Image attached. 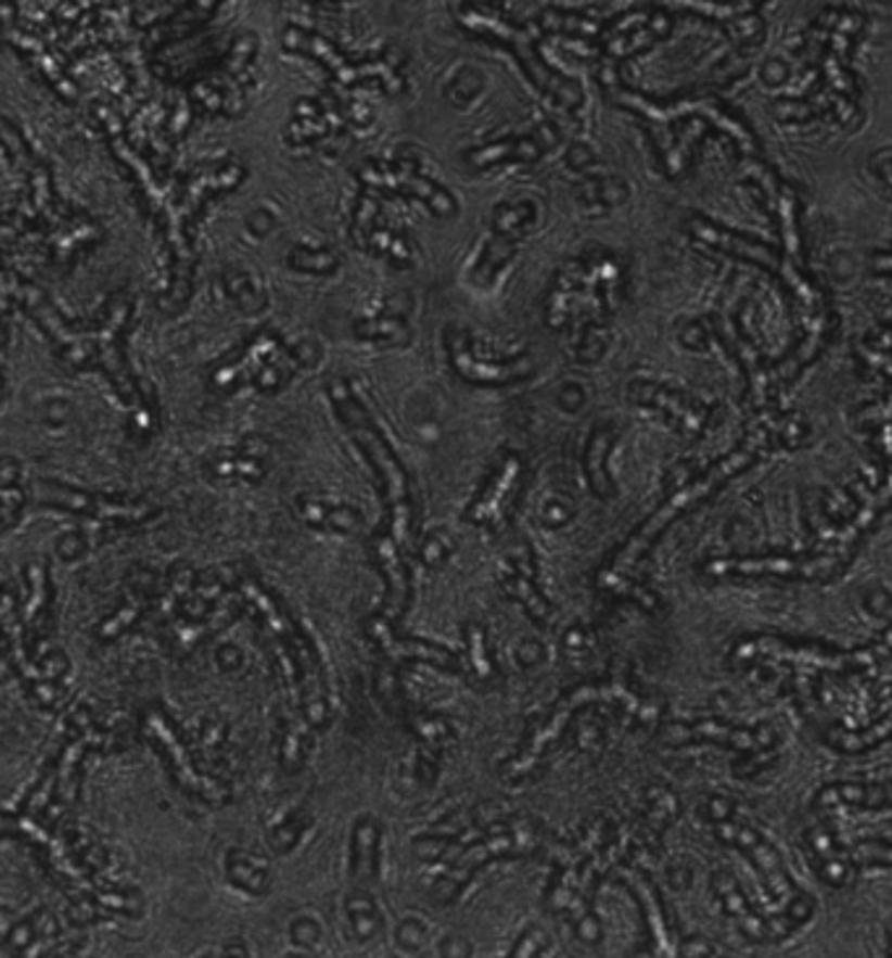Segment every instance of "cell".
Here are the masks:
<instances>
[{"instance_id":"6da1fadb","label":"cell","mask_w":892,"mask_h":958,"mask_svg":"<svg viewBox=\"0 0 892 958\" xmlns=\"http://www.w3.org/2000/svg\"><path fill=\"white\" fill-rule=\"evenodd\" d=\"M330 393H333V401L341 411L343 422L352 427L354 440L359 443V448L365 450V456L372 461L374 469L382 474L385 482V495L387 503H391V516H393V537L395 542H406L409 537V522H411V506H409V474L400 467L398 456L393 454L391 443L385 440V435L380 433V427L374 424L365 404L354 396L343 380L330 383Z\"/></svg>"},{"instance_id":"7a4b0ae2","label":"cell","mask_w":892,"mask_h":958,"mask_svg":"<svg viewBox=\"0 0 892 958\" xmlns=\"http://www.w3.org/2000/svg\"><path fill=\"white\" fill-rule=\"evenodd\" d=\"M747 461H749V456H747V454H736V456H732V459L725 461V464H719V467L715 469V472L706 474V477H704L702 482H693L691 487H686V490H680L678 495H673V498L667 500V503L662 506V509H660L658 513H654L652 522L643 524V529L639 532V535H636L634 539H630L628 548L623 550L621 555H617V561H615L613 571H610V574H604V576H602V585H615V582H617V585H621L623 574H626V571L630 569V563H634L636 558H639L641 550L649 545V539H652L654 535H658V532H660L662 526H665L667 522H671V519L675 516V513L684 511L686 506H691V503H693V500L702 498V495L710 493L712 487H715L719 480L728 477V474L736 472V469L741 467V464H747Z\"/></svg>"},{"instance_id":"3957f363","label":"cell","mask_w":892,"mask_h":958,"mask_svg":"<svg viewBox=\"0 0 892 958\" xmlns=\"http://www.w3.org/2000/svg\"><path fill=\"white\" fill-rule=\"evenodd\" d=\"M591 700H621L623 704H628V707L634 710V713L652 715V710L643 707V704H641L639 700H636V697L630 694V691H626L623 687H617V684H610V687H582V689H576V691H573V694L569 697V700H565V702L560 704V707L556 710V715H552V718L547 720L545 726L539 728L537 736H534V739H532V744H528V746L524 749V752H521V757L513 763L511 772H515V776H519V772H526L528 767L537 765L539 754L545 752V749L550 746L552 741L558 739L560 731H563V726H565V723H569L573 710H576L578 704L591 702Z\"/></svg>"},{"instance_id":"277c9868","label":"cell","mask_w":892,"mask_h":958,"mask_svg":"<svg viewBox=\"0 0 892 958\" xmlns=\"http://www.w3.org/2000/svg\"><path fill=\"white\" fill-rule=\"evenodd\" d=\"M144 731L150 733L157 744H161L165 754H168L170 767H174L178 783H181L183 789L191 791V794H196L200 799H205V802H222V799H228L226 789H220L213 778L200 776V772L194 770V765H191V759L187 757V749L181 746L176 731L168 726V723H165V718H161V715H146Z\"/></svg>"},{"instance_id":"5b68a950","label":"cell","mask_w":892,"mask_h":958,"mask_svg":"<svg viewBox=\"0 0 892 958\" xmlns=\"http://www.w3.org/2000/svg\"><path fill=\"white\" fill-rule=\"evenodd\" d=\"M16 296H18V304H24V307H27V312L35 317V320L40 322L44 330H48V335L53 339V344L59 346L61 357L66 359L72 367L85 365L89 352H92V346H89L81 335L72 333V330L63 325L61 317L55 315V309L50 307L48 299L42 296V291L35 289V285L18 281Z\"/></svg>"},{"instance_id":"8992f818","label":"cell","mask_w":892,"mask_h":958,"mask_svg":"<svg viewBox=\"0 0 892 958\" xmlns=\"http://www.w3.org/2000/svg\"><path fill=\"white\" fill-rule=\"evenodd\" d=\"M445 346H448L450 365H454L458 378L469 380V383H476V385L513 383V380H519L521 374H526V370H528L526 359L511 361V365H487V361H480L474 357V354H471L467 333H461L458 328H448V335H445Z\"/></svg>"},{"instance_id":"52a82bcc","label":"cell","mask_w":892,"mask_h":958,"mask_svg":"<svg viewBox=\"0 0 892 958\" xmlns=\"http://www.w3.org/2000/svg\"><path fill=\"white\" fill-rule=\"evenodd\" d=\"M40 500L48 506H59V509L87 513V516L105 522V519H142L146 509L137 503H120V500L100 498V495H89L74 487L55 485V482H42L40 485Z\"/></svg>"},{"instance_id":"ba28073f","label":"cell","mask_w":892,"mask_h":958,"mask_svg":"<svg viewBox=\"0 0 892 958\" xmlns=\"http://www.w3.org/2000/svg\"><path fill=\"white\" fill-rule=\"evenodd\" d=\"M519 469H521V461L515 459V456H506V459L500 461V467L489 474L487 482H484V487L474 498V503L469 506V511H467L469 522H474V524L498 522L502 503H506V498L511 495L513 485H515V477H519Z\"/></svg>"},{"instance_id":"9c48e42d","label":"cell","mask_w":892,"mask_h":958,"mask_svg":"<svg viewBox=\"0 0 892 958\" xmlns=\"http://www.w3.org/2000/svg\"><path fill=\"white\" fill-rule=\"evenodd\" d=\"M267 440L263 437H246L235 450H220L207 461V472L218 480H263L265 477V454Z\"/></svg>"},{"instance_id":"30bf717a","label":"cell","mask_w":892,"mask_h":958,"mask_svg":"<svg viewBox=\"0 0 892 958\" xmlns=\"http://www.w3.org/2000/svg\"><path fill=\"white\" fill-rule=\"evenodd\" d=\"M369 634H372L374 642L380 644V650L393 660H424L432 665H454V655L448 650H439L435 644L419 642V639H400L395 637L391 624L382 618L369 621Z\"/></svg>"},{"instance_id":"8fae6325","label":"cell","mask_w":892,"mask_h":958,"mask_svg":"<svg viewBox=\"0 0 892 958\" xmlns=\"http://www.w3.org/2000/svg\"><path fill=\"white\" fill-rule=\"evenodd\" d=\"M298 513L309 526L328 532H359L361 529V513L352 509V506L333 503V500L324 498H311V495H302L298 498Z\"/></svg>"},{"instance_id":"7c38bea8","label":"cell","mask_w":892,"mask_h":958,"mask_svg":"<svg viewBox=\"0 0 892 958\" xmlns=\"http://www.w3.org/2000/svg\"><path fill=\"white\" fill-rule=\"evenodd\" d=\"M374 561L387 582V602H398L406 595V571L398 555V542L393 535H378L372 539Z\"/></svg>"},{"instance_id":"4fadbf2b","label":"cell","mask_w":892,"mask_h":958,"mask_svg":"<svg viewBox=\"0 0 892 958\" xmlns=\"http://www.w3.org/2000/svg\"><path fill=\"white\" fill-rule=\"evenodd\" d=\"M11 42H14L18 53H24L31 63H35L37 72H40V74L44 76V79H48L50 85L55 87V92H59L63 100H68V103H74V100H76L74 85L66 79V76H63V72L59 68V63H55L53 59H50L48 53H44L40 42L31 40V37H27V35H22V37H18V40H11Z\"/></svg>"},{"instance_id":"5bb4252c","label":"cell","mask_w":892,"mask_h":958,"mask_svg":"<svg viewBox=\"0 0 892 958\" xmlns=\"http://www.w3.org/2000/svg\"><path fill=\"white\" fill-rule=\"evenodd\" d=\"M356 333L361 339L374 341L380 346H398L409 341V328H406L404 317H395V315H380V317H369V320H359L356 322Z\"/></svg>"},{"instance_id":"9a60e30c","label":"cell","mask_w":892,"mask_h":958,"mask_svg":"<svg viewBox=\"0 0 892 958\" xmlns=\"http://www.w3.org/2000/svg\"><path fill=\"white\" fill-rule=\"evenodd\" d=\"M0 485H3V526L11 529L16 524L18 513L24 506V490H22V469L14 459H3V469H0Z\"/></svg>"},{"instance_id":"2e32d148","label":"cell","mask_w":892,"mask_h":958,"mask_svg":"<svg viewBox=\"0 0 892 958\" xmlns=\"http://www.w3.org/2000/svg\"><path fill=\"white\" fill-rule=\"evenodd\" d=\"M539 155V150L532 142H495L487 148L471 150L469 163L471 165H495L506 157H515V161H534Z\"/></svg>"},{"instance_id":"e0dca14e","label":"cell","mask_w":892,"mask_h":958,"mask_svg":"<svg viewBox=\"0 0 892 958\" xmlns=\"http://www.w3.org/2000/svg\"><path fill=\"white\" fill-rule=\"evenodd\" d=\"M244 595L254 602V608H257V611L263 613V618L267 621V626H270V629L276 631L278 637H289V634H291L289 618H285V615L280 613V608L276 605V600H272L270 592H265V589L259 587L257 582L246 579L244 582Z\"/></svg>"},{"instance_id":"ac0fdd59","label":"cell","mask_w":892,"mask_h":958,"mask_svg":"<svg viewBox=\"0 0 892 958\" xmlns=\"http://www.w3.org/2000/svg\"><path fill=\"white\" fill-rule=\"evenodd\" d=\"M226 281L228 291H231L233 299L241 304L244 312H259L265 307L263 283H259L257 276H252V272H231Z\"/></svg>"},{"instance_id":"d6986e66","label":"cell","mask_w":892,"mask_h":958,"mask_svg":"<svg viewBox=\"0 0 892 958\" xmlns=\"http://www.w3.org/2000/svg\"><path fill=\"white\" fill-rule=\"evenodd\" d=\"M27 585H29V598L27 605H24V621L29 626L40 624V613L44 608V595H48V576H44V566L40 563H31L27 569Z\"/></svg>"},{"instance_id":"ffe728a7","label":"cell","mask_w":892,"mask_h":958,"mask_svg":"<svg viewBox=\"0 0 892 958\" xmlns=\"http://www.w3.org/2000/svg\"><path fill=\"white\" fill-rule=\"evenodd\" d=\"M404 187L409 189V192L417 194V196H422V200H424L426 205H430L435 213L450 215V213L456 210L454 196H450L448 192H445V189L435 187V183H432V181L422 179V176H404Z\"/></svg>"},{"instance_id":"44dd1931","label":"cell","mask_w":892,"mask_h":958,"mask_svg":"<svg viewBox=\"0 0 892 958\" xmlns=\"http://www.w3.org/2000/svg\"><path fill=\"white\" fill-rule=\"evenodd\" d=\"M341 263V257L330 250H309V246H298L289 255L291 268L302 272H333Z\"/></svg>"},{"instance_id":"7402d4cb","label":"cell","mask_w":892,"mask_h":958,"mask_svg":"<svg viewBox=\"0 0 892 958\" xmlns=\"http://www.w3.org/2000/svg\"><path fill=\"white\" fill-rule=\"evenodd\" d=\"M450 553H454V537H450L445 529L430 532V535L424 537L422 550H419V555H422L426 566H437V563H443Z\"/></svg>"},{"instance_id":"603a6c76","label":"cell","mask_w":892,"mask_h":958,"mask_svg":"<svg viewBox=\"0 0 892 958\" xmlns=\"http://www.w3.org/2000/svg\"><path fill=\"white\" fill-rule=\"evenodd\" d=\"M506 585H508V589H511V595H515V598H519L521 602H526V608L534 615H537V618H547V605L537 598V592H534L532 582H528L526 576L521 574V571H513V574H508Z\"/></svg>"},{"instance_id":"cb8c5ba5","label":"cell","mask_w":892,"mask_h":958,"mask_svg":"<svg viewBox=\"0 0 892 958\" xmlns=\"http://www.w3.org/2000/svg\"><path fill=\"white\" fill-rule=\"evenodd\" d=\"M467 644H469V657L474 663L476 674L482 678L489 676V657H487V647H484V631L476 624H471L467 629Z\"/></svg>"},{"instance_id":"d4e9b609","label":"cell","mask_w":892,"mask_h":958,"mask_svg":"<svg viewBox=\"0 0 892 958\" xmlns=\"http://www.w3.org/2000/svg\"><path fill=\"white\" fill-rule=\"evenodd\" d=\"M834 796L853 799V802H879V799H892V789H864V785H840L834 791H825V802H832Z\"/></svg>"},{"instance_id":"484cf974","label":"cell","mask_w":892,"mask_h":958,"mask_svg":"<svg viewBox=\"0 0 892 958\" xmlns=\"http://www.w3.org/2000/svg\"><path fill=\"white\" fill-rule=\"evenodd\" d=\"M352 919H354V932L359 937H369L378 928V917H374V906L367 898H359L352 904Z\"/></svg>"},{"instance_id":"4316f807","label":"cell","mask_w":892,"mask_h":958,"mask_svg":"<svg viewBox=\"0 0 892 958\" xmlns=\"http://www.w3.org/2000/svg\"><path fill=\"white\" fill-rule=\"evenodd\" d=\"M231 874L235 883L246 887V891H265V872L263 869H257V865H252L250 859H246L244 865H233Z\"/></svg>"},{"instance_id":"83f0119b","label":"cell","mask_w":892,"mask_h":958,"mask_svg":"<svg viewBox=\"0 0 892 958\" xmlns=\"http://www.w3.org/2000/svg\"><path fill=\"white\" fill-rule=\"evenodd\" d=\"M417 731L426 741V744H439V741L448 739L450 736V728L437 718H419Z\"/></svg>"},{"instance_id":"f1b7e54d","label":"cell","mask_w":892,"mask_h":958,"mask_svg":"<svg viewBox=\"0 0 892 958\" xmlns=\"http://www.w3.org/2000/svg\"><path fill=\"white\" fill-rule=\"evenodd\" d=\"M137 613H139L137 605H129V608H124V611H118L111 621H107V624H103V629H100V634H103V639L105 637L107 639L118 637V634L124 631V626H129L131 621L137 618Z\"/></svg>"},{"instance_id":"f546056e","label":"cell","mask_w":892,"mask_h":958,"mask_svg":"<svg viewBox=\"0 0 892 958\" xmlns=\"http://www.w3.org/2000/svg\"><path fill=\"white\" fill-rule=\"evenodd\" d=\"M541 943H545V935H541V930L532 928L524 937H521L519 945H515V948H513V954L508 956V958H534V956H537V950H539Z\"/></svg>"}]
</instances>
